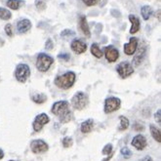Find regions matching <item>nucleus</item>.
<instances>
[{
    "label": "nucleus",
    "mask_w": 161,
    "mask_h": 161,
    "mask_svg": "<svg viewBox=\"0 0 161 161\" xmlns=\"http://www.w3.org/2000/svg\"><path fill=\"white\" fill-rule=\"evenodd\" d=\"M120 106H121V101L118 98L115 97L107 98L105 101V112L110 113L113 111H116L117 109H119Z\"/></svg>",
    "instance_id": "7"
},
{
    "label": "nucleus",
    "mask_w": 161,
    "mask_h": 161,
    "mask_svg": "<svg viewBox=\"0 0 161 161\" xmlns=\"http://www.w3.org/2000/svg\"><path fill=\"white\" fill-rule=\"evenodd\" d=\"M4 30H5V32L8 36H10L12 37L14 35V32H13V27H12V25L10 24H7L4 27Z\"/></svg>",
    "instance_id": "30"
},
{
    "label": "nucleus",
    "mask_w": 161,
    "mask_h": 161,
    "mask_svg": "<svg viewBox=\"0 0 161 161\" xmlns=\"http://www.w3.org/2000/svg\"><path fill=\"white\" fill-rule=\"evenodd\" d=\"M11 17H12V14L8 9L0 7V19H1V20L8 21V20H10Z\"/></svg>",
    "instance_id": "23"
},
{
    "label": "nucleus",
    "mask_w": 161,
    "mask_h": 161,
    "mask_svg": "<svg viewBox=\"0 0 161 161\" xmlns=\"http://www.w3.org/2000/svg\"><path fill=\"white\" fill-rule=\"evenodd\" d=\"M138 43H139V41H138V38H136V37H132V38H130V41L124 45V53L128 56L134 55L138 48Z\"/></svg>",
    "instance_id": "11"
},
{
    "label": "nucleus",
    "mask_w": 161,
    "mask_h": 161,
    "mask_svg": "<svg viewBox=\"0 0 161 161\" xmlns=\"http://www.w3.org/2000/svg\"><path fill=\"white\" fill-rule=\"evenodd\" d=\"M116 70H117V72L120 75L121 78H127L128 76H130V75L133 74V72H134L133 65H132L128 62H122V63H120L117 65Z\"/></svg>",
    "instance_id": "6"
},
{
    "label": "nucleus",
    "mask_w": 161,
    "mask_h": 161,
    "mask_svg": "<svg viewBox=\"0 0 161 161\" xmlns=\"http://www.w3.org/2000/svg\"><path fill=\"white\" fill-rule=\"evenodd\" d=\"M146 51H147V48L146 46H143V47H140V49L137 53V55L135 56V58L133 60V63L136 67L141 64V63L143 62L144 58H145V55H146Z\"/></svg>",
    "instance_id": "17"
},
{
    "label": "nucleus",
    "mask_w": 161,
    "mask_h": 161,
    "mask_svg": "<svg viewBox=\"0 0 161 161\" xmlns=\"http://www.w3.org/2000/svg\"><path fill=\"white\" fill-rule=\"evenodd\" d=\"M47 100L46 95L44 94H35L32 96V101L36 103H43Z\"/></svg>",
    "instance_id": "24"
},
{
    "label": "nucleus",
    "mask_w": 161,
    "mask_h": 161,
    "mask_svg": "<svg viewBox=\"0 0 161 161\" xmlns=\"http://www.w3.org/2000/svg\"><path fill=\"white\" fill-rule=\"evenodd\" d=\"M45 48L47 49V50H51L52 48H53V42H52V40L49 38L48 40L46 41V45H45Z\"/></svg>",
    "instance_id": "34"
},
{
    "label": "nucleus",
    "mask_w": 161,
    "mask_h": 161,
    "mask_svg": "<svg viewBox=\"0 0 161 161\" xmlns=\"http://www.w3.org/2000/svg\"><path fill=\"white\" fill-rule=\"evenodd\" d=\"M35 6L38 10H44L46 8V3L44 0H35Z\"/></svg>",
    "instance_id": "29"
},
{
    "label": "nucleus",
    "mask_w": 161,
    "mask_h": 161,
    "mask_svg": "<svg viewBox=\"0 0 161 161\" xmlns=\"http://www.w3.org/2000/svg\"><path fill=\"white\" fill-rule=\"evenodd\" d=\"M149 129H150V133L153 138L157 141L158 143H161V133H160V129L156 128V126H154L153 124L149 125Z\"/></svg>",
    "instance_id": "20"
},
{
    "label": "nucleus",
    "mask_w": 161,
    "mask_h": 161,
    "mask_svg": "<svg viewBox=\"0 0 161 161\" xmlns=\"http://www.w3.org/2000/svg\"><path fill=\"white\" fill-rule=\"evenodd\" d=\"M105 56L109 63H114L119 58V52L113 46H107L105 48Z\"/></svg>",
    "instance_id": "10"
},
{
    "label": "nucleus",
    "mask_w": 161,
    "mask_h": 161,
    "mask_svg": "<svg viewBox=\"0 0 161 161\" xmlns=\"http://www.w3.org/2000/svg\"><path fill=\"white\" fill-rule=\"evenodd\" d=\"M131 144H132V146H133L138 150H143V149H145L146 147H147V139L144 136H142V135L136 136L133 140H132Z\"/></svg>",
    "instance_id": "13"
},
{
    "label": "nucleus",
    "mask_w": 161,
    "mask_h": 161,
    "mask_svg": "<svg viewBox=\"0 0 161 161\" xmlns=\"http://www.w3.org/2000/svg\"><path fill=\"white\" fill-rule=\"evenodd\" d=\"M129 21L132 24V26L130 28V33L131 34H135L140 31L141 27V23L140 20L135 16V15H129Z\"/></svg>",
    "instance_id": "16"
},
{
    "label": "nucleus",
    "mask_w": 161,
    "mask_h": 161,
    "mask_svg": "<svg viewBox=\"0 0 161 161\" xmlns=\"http://www.w3.org/2000/svg\"><path fill=\"white\" fill-rule=\"evenodd\" d=\"M70 47H71V50L75 54H82L84 52H86L87 50V44L79 39H74L71 42Z\"/></svg>",
    "instance_id": "12"
},
{
    "label": "nucleus",
    "mask_w": 161,
    "mask_h": 161,
    "mask_svg": "<svg viewBox=\"0 0 161 161\" xmlns=\"http://www.w3.org/2000/svg\"><path fill=\"white\" fill-rule=\"evenodd\" d=\"M91 53L94 57H96L98 59H101L103 57V51L100 49V47L97 43H93L91 45Z\"/></svg>",
    "instance_id": "22"
},
{
    "label": "nucleus",
    "mask_w": 161,
    "mask_h": 161,
    "mask_svg": "<svg viewBox=\"0 0 161 161\" xmlns=\"http://www.w3.org/2000/svg\"><path fill=\"white\" fill-rule=\"evenodd\" d=\"M103 154H105V155H108V157L107 158V159H105L103 161H108L109 158H110V156H109V154L111 155L112 154V145L111 144H108V145H106L105 146V147L103 148Z\"/></svg>",
    "instance_id": "26"
},
{
    "label": "nucleus",
    "mask_w": 161,
    "mask_h": 161,
    "mask_svg": "<svg viewBox=\"0 0 161 161\" xmlns=\"http://www.w3.org/2000/svg\"><path fill=\"white\" fill-rule=\"evenodd\" d=\"M78 23H79L80 30L84 33V35H86L87 37H90L91 36V32H90V28H89V25H88V23H87L86 17H85L84 15H80Z\"/></svg>",
    "instance_id": "15"
},
{
    "label": "nucleus",
    "mask_w": 161,
    "mask_h": 161,
    "mask_svg": "<svg viewBox=\"0 0 161 161\" xmlns=\"http://www.w3.org/2000/svg\"><path fill=\"white\" fill-rule=\"evenodd\" d=\"M119 120H120V127H119V130L120 131H123V130H126L128 129L129 127V120L127 117L125 116H119Z\"/></svg>",
    "instance_id": "25"
},
{
    "label": "nucleus",
    "mask_w": 161,
    "mask_h": 161,
    "mask_svg": "<svg viewBox=\"0 0 161 161\" xmlns=\"http://www.w3.org/2000/svg\"><path fill=\"white\" fill-rule=\"evenodd\" d=\"M134 128H135L136 131H142V130H144V126L141 125L139 122H137L136 124L134 125Z\"/></svg>",
    "instance_id": "36"
},
{
    "label": "nucleus",
    "mask_w": 161,
    "mask_h": 161,
    "mask_svg": "<svg viewBox=\"0 0 161 161\" xmlns=\"http://www.w3.org/2000/svg\"><path fill=\"white\" fill-rule=\"evenodd\" d=\"M54 63V59L49 55L40 53L37 56V60H36V68L39 71L41 72H46L50 69V67Z\"/></svg>",
    "instance_id": "3"
},
{
    "label": "nucleus",
    "mask_w": 161,
    "mask_h": 161,
    "mask_svg": "<svg viewBox=\"0 0 161 161\" xmlns=\"http://www.w3.org/2000/svg\"><path fill=\"white\" fill-rule=\"evenodd\" d=\"M101 0H82V2L84 4H86L87 6H95L97 5Z\"/></svg>",
    "instance_id": "31"
},
{
    "label": "nucleus",
    "mask_w": 161,
    "mask_h": 161,
    "mask_svg": "<svg viewBox=\"0 0 161 161\" xmlns=\"http://www.w3.org/2000/svg\"><path fill=\"white\" fill-rule=\"evenodd\" d=\"M24 4H25L24 0H8L7 1V6L10 9H12V10H18Z\"/></svg>",
    "instance_id": "21"
},
{
    "label": "nucleus",
    "mask_w": 161,
    "mask_h": 161,
    "mask_svg": "<svg viewBox=\"0 0 161 161\" xmlns=\"http://www.w3.org/2000/svg\"><path fill=\"white\" fill-rule=\"evenodd\" d=\"M31 75V69L25 64H19L15 70V76L21 83H25Z\"/></svg>",
    "instance_id": "5"
},
{
    "label": "nucleus",
    "mask_w": 161,
    "mask_h": 161,
    "mask_svg": "<svg viewBox=\"0 0 161 161\" xmlns=\"http://www.w3.org/2000/svg\"><path fill=\"white\" fill-rule=\"evenodd\" d=\"M9 161H16V160H9Z\"/></svg>",
    "instance_id": "40"
},
{
    "label": "nucleus",
    "mask_w": 161,
    "mask_h": 161,
    "mask_svg": "<svg viewBox=\"0 0 161 161\" xmlns=\"http://www.w3.org/2000/svg\"><path fill=\"white\" fill-rule=\"evenodd\" d=\"M58 58L59 59H63L64 61H69V58H70V56L69 54H60V55H58Z\"/></svg>",
    "instance_id": "35"
},
{
    "label": "nucleus",
    "mask_w": 161,
    "mask_h": 161,
    "mask_svg": "<svg viewBox=\"0 0 161 161\" xmlns=\"http://www.w3.org/2000/svg\"><path fill=\"white\" fill-rule=\"evenodd\" d=\"M94 128V120L93 119H87L81 124V132L84 134H88Z\"/></svg>",
    "instance_id": "18"
},
{
    "label": "nucleus",
    "mask_w": 161,
    "mask_h": 161,
    "mask_svg": "<svg viewBox=\"0 0 161 161\" xmlns=\"http://www.w3.org/2000/svg\"><path fill=\"white\" fill-rule=\"evenodd\" d=\"M141 14H142V17H143L144 20L147 21L150 18V16L153 15V8L148 5H145L141 8Z\"/></svg>",
    "instance_id": "19"
},
{
    "label": "nucleus",
    "mask_w": 161,
    "mask_h": 161,
    "mask_svg": "<svg viewBox=\"0 0 161 161\" xmlns=\"http://www.w3.org/2000/svg\"><path fill=\"white\" fill-rule=\"evenodd\" d=\"M157 15V19L158 21H160V10H157V14H155V16Z\"/></svg>",
    "instance_id": "39"
},
{
    "label": "nucleus",
    "mask_w": 161,
    "mask_h": 161,
    "mask_svg": "<svg viewBox=\"0 0 161 161\" xmlns=\"http://www.w3.org/2000/svg\"><path fill=\"white\" fill-rule=\"evenodd\" d=\"M31 148L33 153L38 154L46 153L49 149V147L43 140H33L31 143Z\"/></svg>",
    "instance_id": "9"
},
{
    "label": "nucleus",
    "mask_w": 161,
    "mask_h": 161,
    "mask_svg": "<svg viewBox=\"0 0 161 161\" xmlns=\"http://www.w3.org/2000/svg\"><path fill=\"white\" fill-rule=\"evenodd\" d=\"M73 36L74 35V32L72 31H70V30H64V31H62V33H61V36L62 37H69V36Z\"/></svg>",
    "instance_id": "32"
},
{
    "label": "nucleus",
    "mask_w": 161,
    "mask_h": 161,
    "mask_svg": "<svg viewBox=\"0 0 161 161\" xmlns=\"http://www.w3.org/2000/svg\"><path fill=\"white\" fill-rule=\"evenodd\" d=\"M51 111L62 123H68L72 119V111L69 108V103L67 101L56 102L51 108Z\"/></svg>",
    "instance_id": "1"
},
{
    "label": "nucleus",
    "mask_w": 161,
    "mask_h": 161,
    "mask_svg": "<svg viewBox=\"0 0 161 161\" xmlns=\"http://www.w3.org/2000/svg\"><path fill=\"white\" fill-rule=\"evenodd\" d=\"M154 118L156 120V122H158L159 124L161 123V110L158 109L157 112H155V114H154Z\"/></svg>",
    "instance_id": "33"
},
{
    "label": "nucleus",
    "mask_w": 161,
    "mask_h": 161,
    "mask_svg": "<svg viewBox=\"0 0 161 161\" xmlns=\"http://www.w3.org/2000/svg\"><path fill=\"white\" fill-rule=\"evenodd\" d=\"M50 122V118L49 116L46 114V113H40V114L37 115L35 118H34V121H33V124H32V127H33V130L35 132H39L46 124H48Z\"/></svg>",
    "instance_id": "8"
},
{
    "label": "nucleus",
    "mask_w": 161,
    "mask_h": 161,
    "mask_svg": "<svg viewBox=\"0 0 161 161\" xmlns=\"http://www.w3.org/2000/svg\"><path fill=\"white\" fill-rule=\"evenodd\" d=\"M31 28V22L28 19H23L20 20L17 24V31L19 33H25Z\"/></svg>",
    "instance_id": "14"
},
{
    "label": "nucleus",
    "mask_w": 161,
    "mask_h": 161,
    "mask_svg": "<svg viewBox=\"0 0 161 161\" xmlns=\"http://www.w3.org/2000/svg\"><path fill=\"white\" fill-rule=\"evenodd\" d=\"M143 161H153V159L151 158L150 156H146L145 158H144V160Z\"/></svg>",
    "instance_id": "37"
},
{
    "label": "nucleus",
    "mask_w": 161,
    "mask_h": 161,
    "mask_svg": "<svg viewBox=\"0 0 161 161\" xmlns=\"http://www.w3.org/2000/svg\"><path fill=\"white\" fill-rule=\"evenodd\" d=\"M120 153L122 154L123 157H125V158H129L132 156V151L127 147H122L121 150H120Z\"/></svg>",
    "instance_id": "27"
},
{
    "label": "nucleus",
    "mask_w": 161,
    "mask_h": 161,
    "mask_svg": "<svg viewBox=\"0 0 161 161\" xmlns=\"http://www.w3.org/2000/svg\"><path fill=\"white\" fill-rule=\"evenodd\" d=\"M76 79V75L73 71H68L63 75H59L55 79V84L56 86H58L61 89H69L70 87L73 86V84Z\"/></svg>",
    "instance_id": "2"
},
{
    "label": "nucleus",
    "mask_w": 161,
    "mask_h": 161,
    "mask_svg": "<svg viewBox=\"0 0 161 161\" xmlns=\"http://www.w3.org/2000/svg\"><path fill=\"white\" fill-rule=\"evenodd\" d=\"M3 157H4V151L0 148V159H2Z\"/></svg>",
    "instance_id": "38"
},
{
    "label": "nucleus",
    "mask_w": 161,
    "mask_h": 161,
    "mask_svg": "<svg viewBox=\"0 0 161 161\" xmlns=\"http://www.w3.org/2000/svg\"><path fill=\"white\" fill-rule=\"evenodd\" d=\"M71 105L72 107L77 109V110H82L83 108H86L88 105V97L87 95L83 92H77L74 94V96L71 99Z\"/></svg>",
    "instance_id": "4"
},
{
    "label": "nucleus",
    "mask_w": 161,
    "mask_h": 161,
    "mask_svg": "<svg viewBox=\"0 0 161 161\" xmlns=\"http://www.w3.org/2000/svg\"><path fill=\"white\" fill-rule=\"evenodd\" d=\"M72 144H73V141H72L71 138H69V137L64 138V140H63V146L64 147H69L72 146Z\"/></svg>",
    "instance_id": "28"
}]
</instances>
